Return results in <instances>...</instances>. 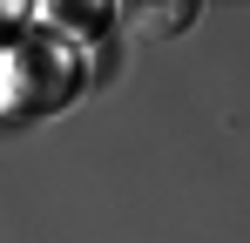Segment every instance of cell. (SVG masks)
Masks as SVG:
<instances>
[{"label": "cell", "instance_id": "obj_1", "mask_svg": "<svg viewBox=\"0 0 250 243\" xmlns=\"http://www.w3.org/2000/svg\"><path fill=\"white\" fill-rule=\"evenodd\" d=\"M135 20H142V34H169V20H196V7L189 0H176V7H135Z\"/></svg>", "mask_w": 250, "mask_h": 243}]
</instances>
